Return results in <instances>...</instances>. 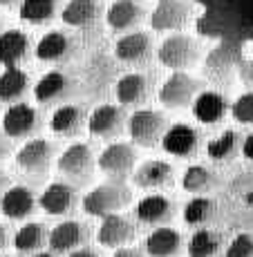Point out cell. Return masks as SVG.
I'll use <instances>...</instances> for the list:
<instances>
[{"mask_svg":"<svg viewBox=\"0 0 253 257\" xmlns=\"http://www.w3.org/2000/svg\"><path fill=\"white\" fill-rule=\"evenodd\" d=\"M29 52V38L21 29H7L0 34V65L18 67Z\"/></svg>","mask_w":253,"mask_h":257,"instance_id":"603a6c76","label":"cell"},{"mask_svg":"<svg viewBox=\"0 0 253 257\" xmlns=\"http://www.w3.org/2000/svg\"><path fill=\"white\" fill-rule=\"evenodd\" d=\"M76 204H78V190L76 186L67 184V181H54L38 197V208L54 217H65L69 212H74Z\"/></svg>","mask_w":253,"mask_h":257,"instance_id":"30bf717a","label":"cell"},{"mask_svg":"<svg viewBox=\"0 0 253 257\" xmlns=\"http://www.w3.org/2000/svg\"><path fill=\"white\" fill-rule=\"evenodd\" d=\"M41 127V114L27 103L9 105L3 114V135L9 139H27Z\"/></svg>","mask_w":253,"mask_h":257,"instance_id":"9c48e42d","label":"cell"},{"mask_svg":"<svg viewBox=\"0 0 253 257\" xmlns=\"http://www.w3.org/2000/svg\"><path fill=\"white\" fill-rule=\"evenodd\" d=\"M74 52V41L65 32H47L41 41L36 43V58L45 63H61L72 56Z\"/></svg>","mask_w":253,"mask_h":257,"instance_id":"7402d4cb","label":"cell"},{"mask_svg":"<svg viewBox=\"0 0 253 257\" xmlns=\"http://www.w3.org/2000/svg\"><path fill=\"white\" fill-rule=\"evenodd\" d=\"M0 257H12V255H0Z\"/></svg>","mask_w":253,"mask_h":257,"instance_id":"7dc6e473","label":"cell"},{"mask_svg":"<svg viewBox=\"0 0 253 257\" xmlns=\"http://www.w3.org/2000/svg\"><path fill=\"white\" fill-rule=\"evenodd\" d=\"M86 241H88L86 224H81L76 219H67L49 230L47 246L52 253H74V250L83 248Z\"/></svg>","mask_w":253,"mask_h":257,"instance_id":"7c38bea8","label":"cell"},{"mask_svg":"<svg viewBox=\"0 0 253 257\" xmlns=\"http://www.w3.org/2000/svg\"><path fill=\"white\" fill-rule=\"evenodd\" d=\"M69 90H72V81H69L63 72L52 70L36 83V87H34V96H36L38 103H45L47 105V103L63 101V98L69 94Z\"/></svg>","mask_w":253,"mask_h":257,"instance_id":"d4e9b609","label":"cell"},{"mask_svg":"<svg viewBox=\"0 0 253 257\" xmlns=\"http://www.w3.org/2000/svg\"><path fill=\"white\" fill-rule=\"evenodd\" d=\"M135 161H137V152H135V148H132V143L115 141L103 148L101 155L97 157V168L103 175L110 177V179L121 181L132 172Z\"/></svg>","mask_w":253,"mask_h":257,"instance_id":"8992f818","label":"cell"},{"mask_svg":"<svg viewBox=\"0 0 253 257\" xmlns=\"http://www.w3.org/2000/svg\"><path fill=\"white\" fill-rule=\"evenodd\" d=\"M168 118L157 110L143 107L137 110L135 114L128 118V135L130 139L141 148H155L163 141V135L168 132Z\"/></svg>","mask_w":253,"mask_h":257,"instance_id":"3957f363","label":"cell"},{"mask_svg":"<svg viewBox=\"0 0 253 257\" xmlns=\"http://www.w3.org/2000/svg\"><path fill=\"white\" fill-rule=\"evenodd\" d=\"M94 164L97 161H94L92 148L83 141H76L63 150V155L56 161V168L65 179L74 181V184H83V181H88L92 177Z\"/></svg>","mask_w":253,"mask_h":257,"instance_id":"5b68a950","label":"cell"},{"mask_svg":"<svg viewBox=\"0 0 253 257\" xmlns=\"http://www.w3.org/2000/svg\"><path fill=\"white\" fill-rule=\"evenodd\" d=\"M143 18H146V9L139 0H115L106 14V21L115 32H130Z\"/></svg>","mask_w":253,"mask_h":257,"instance_id":"ac0fdd59","label":"cell"},{"mask_svg":"<svg viewBox=\"0 0 253 257\" xmlns=\"http://www.w3.org/2000/svg\"><path fill=\"white\" fill-rule=\"evenodd\" d=\"M23 0H0V7H14V5H18L21 7Z\"/></svg>","mask_w":253,"mask_h":257,"instance_id":"f6af8a7d","label":"cell"},{"mask_svg":"<svg viewBox=\"0 0 253 257\" xmlns=\"http://www.w3.org/2000/svg\"><path fill=\"white\" fill-rule=\"evenodd\" d=\"M54 161V143L47 139H29L21 150L16 152V166L29 177L47 175Z\"/></svg>","mask_w":253,"mask_h":257,"instance_id":"52a82bcc","label":"cell"},{"mask_svg":"<svg viewBox=\"0 0 253 257\" xmlns=\"http://www.w3.org/2000/svg\"><path fill=\"white\" fill-rule=\"evenodd\" d=\"M173 181V166L161 159H148L132 172V184L143 190H157L166 188Z\"/></svg>","mask_w":253,"mask_h":257,"instance_id":"e0dca14e","label":"cell"},{"mask_svg":"<svg viewBox=\"0 0 253 257\" xmlns=\"http://www.w3.org/2000/svg\"><path fill=\"white\" fill-rule=\"evenodd\" d=\"M182 248H184L182 233H177L175 228H166V226L155 228L146 237V244H143V250L148 257H177Z\"/></svg>","mask_w":253,"mask_h":257,"instance_id":"ffe728a7","label":"cell"},{"mask_svg":"<svg viewBox=\"0 0 253 257\" xmlns=\"http://www.w3.org/2000/svg\"><path fill=\"white\" fill-rule=\"evenodd\" d=\"M161 148L168 152V155L175 157H191L197 152L200 148V132L195 127L186 125V123H175V125L168 127V132L163 135Z\"/></svg>","mask_w":253,"mask_h":257,"instance_id":"2e32d148","label":"cell"},{"mask_svg":"<svg viewBox=\"0 0 253 257\" xmlns=\"http://www.w3.org/2000/svg\"><path fill=\"white\" fill-rule=\"evenodd\" d=\"M126 127V114L119 105H99L97 110H92L90 118H88V130L94 137H101V139H112L119 132Z\"/></svg>","mask_w":253,"mask_h":257,"instance_id":"9a60e30c","label":"cell"},{"mask_svg":"<svg viewBox=\"0 0 253 257\" xmlns=\"http://www.w3.org/2000/svg\"><path fill=\"white\" fill-rule=\"evenodd\" d=\"M9 152H12V141H9L5 135H0V161L7 159Z\"/></svg>","mask_w":253,"mask_h":257,"instance_id":"60d3db41","label":"cell"},{"mask_svg":"<svg viewBox=\"0 0 253 257\" xmlns=\"http://www.w3.org/2000/svg\"><path fill=\"white\" fill-rule=\"evenodd\" d=\"M69 257H101V255L92 248H78V250H74V253H69Z\"/></svg>","mask_w":253,"mask_h":257,"instance_id":"b9f144b4","label":"cell"},{"mask_svg":"<svg viewBox=\"0 0 253 257\" xmlns=\"http://www.w3.org/2000/svg\"><path fill=\"white\" fill-rule=\"evenodd\" d=\"M32 257H56L54 253H38V255H32Z\"/></svg>","mask_w":253,"mask_h":257,"instance_id":"bcb514c9","label":"cell"},{"mask_svg":"<svg viewBox=\"0 0 253 257\" xmlns=\"http://www.w3.org/2000/svg\"><path fill=\"white\" fill-rule=\"evenodd\" d=\"M83 121H86L83 107L67 103V105H61L52 114V118H49V130L56 137H74L83 127Z\"/></svg>","mask_w":253,"mask_h":257,"instance_id":"4316f807","label":"cell"},{"mask_svg":"<svg viewBox=\"0 0 253 257\" xmlns=\"http://www.w3.org/2000/svg\"><path fill=\"white\" fill-rule=\"evenodd\" d=\"M237 148H242L240 146V132L226 130V132H222L220 137H215V139L208 141L206 152H208V157H211L213 161L224 164V161H229V159L235 157Z\"/></svg>","mask_w":253,"mask_h":257,"instance_id":"e575fe53","label":"cell"},{"mask_svg":"<svg viewBox=\"0 0 253 257\" xmlns=\"http://www.w3.org/2000/svg\"><path fill=\"white\" fill-rule=\"evenodd\" d=\"M101 16L99 0H69L61 12V21L67 27H88Z\"/></svg>","mask_w":253,"mask_h":257,"instance_id":"83f0119b","label":"cell"},{"mask_svg":"<svg viewBox=\"0 0 253 257\" xmlns=\"http://www.w3.org/2000/svg\"><path fill=\"white\" fill-rule=\"evenodd\" d=\"M202 56V43L188 34H171L163 38L157 49V58L163 67H171L173 72H184L186 67L195 65Z\"/></svg>","mask_w":253,"mask_h":257,"instance_id":"7a4b0ae2","label":"cell"},{"mask_svg":"<svg viewBox=\"0 0 253 257\" xmlns=\"http://www.w3.org/2000/svg\"><path fill=\"white\" fill-rule=\"evenodd\" d=\"M7 241H9V237H7V228H5V226L0 224V253H3V250L7 248Z\"/></svg>","mask_w":253,"mask_h":257,"instance_id":"ee69618b","label":"cell"},{"mask_svg":"<svg viewBox=\"0 0 253 257\" xmlns=\"http://www.w3.org/2000/svg\"><path fill=\"white\" fill-rule=\"evenodd\" d=\"M237 63V52L231 45H217L206 58V74L213 78H226Z\"/></svg>","mask_w":253,"mask_h":257,"instance_id":"d6a6232c","label":"cell"},{"mask_svg":"<svg viewBox=\"0 0 253 257\" xmlns=\"http://www.w3.org/2000/svg\"><path fill=\"white\" fill-rule=\"evenodd\" d=\"M202 94V83L186 72H173L159 87V103L166 110H184Z\"/></svg>","mask_w":253,"mask_h":257,"instance_id":"277c9868","label":"cell"},{"mask_svg":"<svg viewBox=\"0 0 253 257\" xmlns=\"http://www.w3.org/2000/svg\"><path fill=\"white\" fill-rule=\"evenodd\" d=\"M135 215L141 224L159 226L161 228L163 224H168L173 219V204L163 195H146L143 199H139Z\"/></svg>","mask_w":253,"mask_h":257,"instance_id":"44dd1931","label":"cell"},{"mask_svg":"<svg viewBox=\"0 0 253 257\" xmlns=\"http://www.w3.org/2000/svg\"><path fill=\"white\" fill-rule=\"evenodd\" d=\"M226 110H229L226 98L217 92H202L193 103V116L200 123H204V125L220 123L226 116Z\"/></svg>","mask_w":253,"mask_h":257,"instance_id":"484cf974","label":"cell"},{"mask_svg":"<svg viewBox=\"0 0 253 257\" xmlns=\"http://www.w3.org/2000/svg\"><path fill=\"white\" fill-rule=\"evenodd\" d=\"M132 201V190L123 181H106L92 188L86 197H83V210L90 217H108L117 215L121 208H126Z\"/></svg>","mask_w":253,"mask_h":257,"instance_id":"6da1fadb","label":"cell"},{"mask_svg":"<svg viewBox=\"0 0 253 257\" xmlns=\"http://www.w3.org/2000/svg\"><path fill=\"white\" fill-rule=\"evenodd\" d=\"M224 257H253V237L242 233L226 246Z\"/></svg>","mask_w":253,"mask_h":257,"instance_id":"8d00e7d4","label":"cell"},{"mask_svg":"<svg viewBox=\"0 0 253 257\" xmlns=\"http://www.w3.org/2000/svg\"><path fill=\"white\" fill-rule=\"evenodd\" d=\"M115 54L121 63L128 65H143L152 56V38L146 32L123 34L115 45Z\"/></svg>","mask_w":253,"mask_h":257,"instance_id":"5bb4252c","label":"cell"},{"mask_svg":"<svg viewBox=\"0 0 253 257\" xmlns=\"http://www.w3.org/2000/svg\"><path fill=\"white\" fill-rule=\"evenodd\" d=\"M135 239V224L123 215H108L101 219L97 230V241L106 248H123Z\"/></svg>","mask_w":253,"mask_h":257,"instance_id":"8fae6325","label":"cell"},{"mask_svg":"<svg viewBox=\"0 0 253 257\" xmlns=\"http://www.w3.org/2000/svg\"><path fill=\"white\" fill-rule=\"evenodd\" d=\"M150 76L141 72H132L126 74V76L119 78L117 83V101L121 103L123 107H132V105H141V103L148 101L150 96Z\"/></svg>","mask_w":253,"mask_h":257,"instance_id":"d6986e66","label":"cell"},{"mask_svg":"<svg viewBox=\"0 0 253 257\" xmlns=\"http://www.w3.org/2000/svg\"><path fill=\"white\" fill-rule=\"evenodd\" d=\"M242 155H244V159L253 161V132L242 141Z\"/></svg>","mask_w":253,"mask_h":257,"instance_id":"ab89813d","label":"cell"},{"mask_svg":"<svg viewBox=\"0 0 253 257\" xmlns=\"http://www.w3.org/2000/svg\"><path fill=\"white\" fill-rule=\"evenodd\" d=\"M29 87V76L21 67H7L0 74V103H12L16 105V101L27 94Z\"/></svg>","mask_w":253,"mask_h":257,"instance_id":"f1b7e54d","label":"cell"},{"mask_svg":"<svg viewBox=\"0 0 253 257\" xmlns=\"http://www.w3.org/2000/svg\"><path fill=\"white\" fill-rule=\"evenodd\" d=\"M36 206H38L36 195L27 186H12L3 195V199H0V212L7 219H14V221L32 217L36 212Z\"/></svg>","mask_w":253,"mask_h":257,"instance_id":"4fadbf2b","label":"cell"},{"mask_svg":"<svg viewBox=\"0 0 253 257\" xmlns=\"http://www.w3.org/2000/svg\"><path fill=\"white\" fill-rule=\"evenodd\" d=\"M188 257H217L222 253V235L215 230L200 228L188 239Z\"/></svg>","mask_w":253,"mask_h":257,"instance_id":"f546056e","label":"cell"},{"mask_svg":"<svg viewBox=\"0 0 253 257\" xmlns=\"http://www.w3.org/2000/svg\"><path fill=\"white\" fill-rule=\"evenodd\" d=\"M58 12V0H23L18 7L21 21L29 25H45Z\"/></svg>","mask_w":253,"mask_h":257,"instance_id":"1f68e13d","label":"cell"},{"mask_svg":"<svg viewBox=\"0 0 253 257\" xmlns=\"http://www.w3.org/2000/svg\"><path fill=\"white\" fill-rule=\"evenodd\" d=\"M217 215V201L213 197H193L184 206V221L188 226H204Z\"/></svg>","mask_w":253,"mask_h":257,"instance_id":"836d02e7","label":"cell"},{"mask_svg":"<svg viewBox=\"0 0 253 257\" xmlns=\"http://www.w3.org/2000/svg\"><path fill=\"white\" fill-rule=\"evenodd\" d=\"M112 257H148L146 250L141 248H130V246H123V248H117Z\"/></svg>","mask_w":253,"mask_h":257,"instance_id":"f35d334b","label":"cell"},{"mask_svg":"<svg viewBox=\"0 0 253 257\" xmlns=\"http://www.w3.org/2000/svg\"><path fill=\"white\" fill-rule=\"evenodd\" d=\"M240 78H242V83L249 87V92H253V58L240 63Z\"/></svg>","mask_w":253,"mask_h":257,"instance_id":"74e56055","label":"cell"},{"mask_svg":"<svg viewBox=\"0 0 253 257\" xmlns=\"http://www.w3.org/2000/svg\"><path fill=\"white\" fill-rule=\"evenodd\" d=\"M231 114L242 125H253V92L237 96V101L231 105Z\"/></svg>","mask_w":253,"mask_h":257,"instance_id":"d590c367","label":"cell"},{"mask_svg":"<svg viewBox=\"0 0 253 257\" xmlns=\"http://www.w3.org/2000/svg\"><path fill=\"white\" fill-rule=\"evenodd\" d=\"M217 186V177L213 170H208L206 166H188L184 177H182V188L197 197H204V192H211Z\"/></svg>","mask_w":253,"mask_h":257,"instance_id":"4dcf8cb0","label":"cell"},{"mask_svg":"<svg viewBox=\"0 0 253 257\" xmlns=\"http://www.w3.org/2000/svg\"><path fill=\"white\" fill-rule=\"evenodd\" d=\"M49 241V233L41 221H27L14 235V248L21 255H38Z\"/></svg>","mask_w":253,"mask_h":257,"instance_id":"cb8c5ba5","label":"cell"},{"mask_svg":"<svg viewBox=\"0 0 253 257\" xmlns=\"http://www.w3.org/2000/svg\"><path fill=\"white\" fill-rule=\"evenodd\" d=\"M9 188H12V186H9V177L0 170V199H3V195L9 190Z\"/></svg>","mask_w":253,"mask_h":257,"instance_id":"7bdbcfd3","label":"cell"},{"mask_svg":"<svg viewBox=\"0 0 253 257\" xmlns=\"http://www.w3.org/2000/svg\"><path fill=\"white\" fill-rule=\"evenodd\" d=\"M193 14L191 0H157L150 14V27L155 32H175L186 27Z\"/></svg>","mask_w":253,"mask_h":257,"instance_id":"ba28073f","label":"cell"}]
</instances>
